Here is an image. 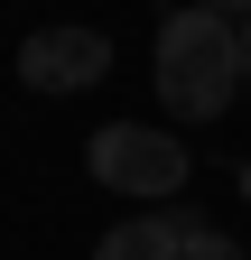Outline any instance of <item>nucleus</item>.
Returning <instances> with one entry per match:
<instances>
[{"label":"nucleus","mask_w":251,"mask_h":260,"mask_svg":"<svg viewBox=\"0 0 251 260\" xmlns=\"http://www.w3.org/2000/svg\"><path fill=\"white\" fill-rule=\"evenodd\" d=\"M205 10H224V19H251V0H205Z\"/></svg>","instance_id":"nucleus-6"},{"label":"nucleus","mask_w":251,"mask_h":260,"mask_svg":"<svg viewBox=\"0 0 251 260\" xmlns=\"http://www.w3.org/2000/svg\"><path fill=\"white\" fill-rule=\"evenodd\" d=\"M186 260H251L233 233H214V223H196V233H186Z\"/></svg>","instance_id":"nucleus-5"},{"label":"nucleus","mask_w":251,"mask_h":260,"mask_svg":"<svg viewBox=\"0 0 251 260\" xmlns=\"http://www.w3.org/2000/svg\"><path fill=\"white\" fill-rule=\"evenodd\" d=\"M112 75V38L103 28H38L19 47V84L28 93H93Z\"/></svg>","instance_id":"nucleus-3"},{"label":"nucleus","mask_w":251,"mask_h":260,"mask_svg":"<svg viewBox=\"0 0 251 260\" xmlns=\"http://www.w3.org/2000/svg\"><path fill=\"white\" fill-rule=\"evenodd\" d=\"M84 168L103 177L112 195H149V205H168V195L186 186V140L159 121H103L84 149Z\"/></svg>","instance_id":"nucleus-2"},{"label":"nucleus","mask_w":251,"mask_h":260,"mask_svg":"<svg viewBox=\"0 0 251 260\" xmlns=\"http://www.w3.org/2000/svg\"><path fill=\"white\" fill-rule=\"evenodd\" d=\"M242 93V19L186 0L177 19H159V103L168 121H224Z\"/></svg>","instance_id":"nucleus-1"},{"label":"nucleus","mask_w":251,"mask_h":260,"mask_svg":"<svg viewBox=\"0 0 251 260\" xmlns=\"http://www.w3.org/2000/svg\"><path fill=\"white\" fill-rule=\"evenodd\" d=\"M242 84H251V19H242Z\"/></svg>","instance_id":"nucleus-7"},{"label":"nucleus","mask_w":251,"mask_h":260,"mask_svg":"<svg viewBox=\"0 0 251 260\" xmlns=\"http://www.w3.org/2000/svg\"><path fill=\"white\" fill-rule=\"evenodd\" d=\"M186 233H196V214L149 205V214H131V223H112V233L93 242V260H186Z\"/></svg>","instance_id":"nucleus-4"}]
</instances>
